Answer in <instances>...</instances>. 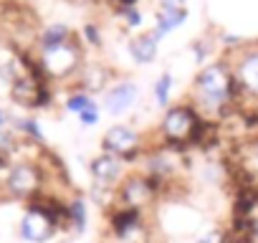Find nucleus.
Here are the masks:
<instances>
[{"instance_id":"nucleus-1","label":"nucleus","mask_w":258,"mask_h":243,"mask_svg":"<svg viewBox=\"0 0 258 243\" xmlns=\"http://www.w3.org/2000/svg\"><path fill=\"white\" fill-rule=\"evenodd\" d=\"M195 89H198V99L208 106V109H218L225 104L228 91H230V76L223 66L213 64L205 66L198 79H195Z\"/></svg>"},{"instance_id":"nucleus-2","label":"nucleus","mask_w":258,"mask_h":243,"mask_svg":"<svg viewBox=\"0 0 258 243\" xmlns=\"http://www.w3.org/2000/svg\"><path fill=\"white\" fill-rule=\"evenodd\" d=\"M137 94H140V89L135 81H119L116 86H111L104 94V109L109 114H124L137 101Z\"/></svg>"},{"instance_id":"nucleus-3","label":"nucleus","mask_w":258,"mask_h":243,"mask_svg":"<svg viewBox=\"0 0 258 243\" xmlns=\"http://www.w3.org/2000/svg\"><path fill=\"white\" fill-rule=\"evenodd\" d=\"M76 64H79V56H76V51L69 43H61V46H53V48H43V66L53 76H66L69 71L76 69Z\"/></svg>"},{"instance_id":"nucleus-4","label":"nucleus","mask_w":258,"mask_h":243,"mask_svg":"<svg viewBox=\"0 0 258 243\" xmlns=\"http://www.w3.org/2000/svg\"><path fill=\"white\" fill-rule=\"evenodd\" d=\"M51 230H53V220L48 218L46 210L33 208V210H28V213L23 215V220H21V238H23V240L41 243V240H46V238L51 235Z\"/></svg>"},{"instance_id":"nucleus-5","label":"nucleus","mask_w":258,"mask_h":243,"mask_svg":"<svg viewBox=\"0 0 258 243\" xmlns=\"http://www.w3.org/2000/svg\"><path fill=\"white\" fill-rule=\"evenodd\" d=\"M192 125H195V116L187 106H172L162 119V132L172 140H185L192 132Z\"/></svg>"},{"instance_id":"nucleus-6","label":"nucleus","mask_w":258,"mask_h":243,"mask_svg":"<svg viewBox=\"0 0 258 243\" xmlns=\"http://www.w3.org/2000/svg\"><path fill=\"white\" fill-rule=\"evenodd\" d=\"M137 142H140V137H137L135 130H129V127H124V125H114V127L106 130L101 145H104V150H109V152L129 155V152L137 147Z\"/></svg>"},{"instance_id":"nucleus-7","label":"nucleus","mask_w":258,"mask_h":243,"mask_svg":"<svg viewBox=\"0 0 258 243\" xmlns=\"http://www.w3.org/2000/svg\"><path fill=\"white\" fill-rule=\"evenodd\" d=\"M38 188V172L31 167V165H18L11 170L8 175V190L18 198H26L31 195L33 190Z\"/></svg>"},{"instance_id":"nucleus-8","label":"nucleus","mask_w":258,"mask_h":243,"mask_svg":"<svg viewBox=\"0 0 258 243\" xmlns=\"http://www.w3.org/2000/svg\"><path fill=\"white\" fill-rule=\"evenodd\" d=\"M91 175L99 185H114L121 177V160L114 155H101L91 162Z\"/></svg>"},{"instance_id":"nucleus-9","label":"nucleus","mask_w":258,"mask_h":243,"mask_svg":"<svg viewBox=\"0 0 258 243\" xmlns=\"http://www.w3.org/2000/svg\"><path fill=\"white\" fill-rule=\"evenodd\" d=\"M129 53L137 64H150L155 61L157 56V38L155 33H145V36H137L132 43H129Z\"/></svg>"},{"instance_id":"nucleus-10","label":"nucleus","mask_w":258,"mask_h":243,"mask_svg":"<svg viewBox=\"0 0 258 243\" xmlns=\"http://www.w3.org/2000/svg\"><path fill=\"white\" fill-rule=\"evenodd\" d=\"M238 81L243 84V89H248L250 94L258 96V51L248 53L240 66H238Z\"/></svg>"},{"instance_id":"nucleus-11","label":"nucleus","mask_w":258,"mask_h":243,"mask_svg":"<svg viewBox=\"0 0 258 243\" xmlns=\"http://www.w3.org/2000/svg\"><path fill=\"white\" fill-rule=\"evenodd\" d=\"M121 195L126 198V203H145L147 200V195H150V188H147V183H145V177H129L126 183H124V188H121Z\"/></svg>"},{"instance_id":"nucleus-12","label":"nucleus","mask_w":258,"mask_h":243,"mask_svg":"<svg viewBox=\"0 0 258 243\" xmlns=\"http://www.w3.org/2000/svg\"><path fill=\"white\" fill-rule=\"evenodd\" d=\"M66 36H69V28L61 26V23H53L48 28H43V36H41V46L43 48H53V46H61L66 43Z\"/></svg>"},{"instance_id":"nucleus-13","label":"nucleus","mask_w":258,"mask_h":243,"mask_svg":"<svg viewBox=\"0 0 258 243\" xmlns=\"http://www.w3.org/2000/svg\"><path fill=\"white\" fill-rule=\"evenodd\" d=\"M170 86H172V76H170V74H162L160 81L155 84V99H157L160 106L167 104V99H170Z\"/></svg>"},{"instance_id":"nucleus-14","label":"nucleus","mask_w":258,"mask_h":243,"mask_svg":"<svg viewBox=\"0 0 258 243\" xmlns=\"http://www.w3.org/2000/svg\"><path fill=\"white\" fill-rule=\"evenodd\" d=\"M94 104H96V101H94L91 96H86V94H76V96H71V99L66 101V109L81 114L84 109H89V106H94Z\"/></svg>"},{"instance_id":"nucleus-15","label":"nucleus","mask_w":258,"mask_h":243,"mask_svg":"<svg viewBox=\"0 0 258 243\" xmlns=\"http://www.w3.org/2000/svg\"><path fill=\"white\" fill-rule=\"evenodd\" d=\"M79 122L84 127H94L96 122H99V106L94 104V106H89V109H84L81 114H79Z\"/></svg>"},{"instance_id":"nucleus-16","label":"nucleus","mask_w":258,"mask_h":243,"mask_svg":"<svg viewBox=\"0 0 258 243\" xmlns=\"http://www.w3.org/2000/svg\"><path fill=\"white\" fill-rule=\"evenodd\" d=\"M18 127H21L23 132H28L31 137L41 140V130H38V125H36V122H31V119H23V122H18Z\"/></svg>"},{"instance_id":"nucleus-17","label":"nucleus","mask_w":258,"mask_h":243,"mask_svg":"<svg viewBox=\"0 0 258 243\" xmlns=\"http://www.w3.org/2000/svg\"><path fill=\"white\" fill-rule=\"evenodd\" d=\"M13 150V135L0 130V155H8Z\"/></svg>"},{"instance_id":"nucleus-18","label":"nucleus","mask_w":258,"mask_h":243,"mask_svg":"<svg viewBox=\"0 0 258 243\" xmlns=\"http://www.w3.org/2000/svg\"><path fill=\"white\" fill-rule=\"evenodd\" d=\"M187 0H160V8H185Z\"/></svg>"},{"instance_id":"nucleus-19","label":"nucleus","mask_w":258,"mask_h":243,"mask_svg":"<svg viewBox=\"0 0 258 243\" xmlns=\"http://www.w3.org/2000/svg\"><path fill=\"white\" fill-rule=\"evenodd\" d=\"M200 243H220V233H208Z\"/></svg>"},{"instance_id":"nucleus-20","label":"nucleus","mask_w":258,"mask_h":243,"mask_svg":"<svg viewBox=\"0 0 258 243\" xmlns=\"http://www.w3.org/2000/svg\"><path fill=\"white\" fill-rule=\"evenodd\" d=\"M3 125H6V111L0 109V127H3Z\"/></svg>"},{"instance_id":"nucleus-21","label":"nucleus","mask_w":258,"mask_h":243,"mask_svg":"<svg viewBox=\"0 0 258 243\" xmlns=\"http://www.w3.org/2000/svg\"><path fill=\"white\" fill-rule=\"evenodd\" d=\"M255 235H258V223H255Z\"/></svg>"}]
</instances>
